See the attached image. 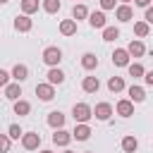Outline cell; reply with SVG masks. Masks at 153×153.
I'll return each mask as SVG.
<instances>
[{
	"mask_svg": "<svg viewBox=\"0 0 153 153\" xmlns=\"http://www.w3.org/2000/svg\"><path fill=\"white\" fill-rule=\"evenodd\" d=\"M129 2H131V0H122V5H129Z\"/></svg>",
	"mask_w": 153,
	"mask_h": 153,
	"instance_id": "74e56055",
	"label": "cell"
},
{
	"mask_svg": "<svg viewBox=\"0 0 153 153\" xmlns=\"http://www.w3.org/2000/svg\"><path fill=\"white\" fill-rule=\"evenodd\" d=\"M115 110H117V115H122V117H131V115H134V103H131L129 98H122V100H117Z\"/></svg>",
	"mask_w": 153,
	"mask_h": 153,
	"instance_id": "8992f818",
	"label": "cell"
},
{
	"mask_svg": "<svg viewBox=\"0 0 153 153\" xmlns=\"http://www.w3.org/2000/svg\"><path fill=\"white\" fill-rule=\"evenodd\" d=\"M48 124H50L53 129H60V127H65V115H62L60 110H53V112L48 115Z\"/></svg>",
	"mask_w": 153,
	"mask_h": 153,
	"instance_id": "2e32d148",
	"label": "cell"
},
{
	"mask_svg": "<svg viewBox=\"0 0 153 153\" xmlns=\"http://www.w3.org/2000/svg\"><path fill=\"white\" fill-rule=\"evenodd\" d=\"M110 115H112V105H110V103H98V105L93 108V117L100 120V122L110 120Z\"/></svg>",
	"mask_w": 153,
	"mask_h": 153,
	"instance_id": "5b68a950",
	"label": "cell"
},
{
	"mask_svg": "<svg viewBox=\"0 0 153 153\" xmlns=\"http://www.w3.org/2000/svg\"><path fill=\"white\" fill-rule=\"evenodd\" d=\"M91 136V127L86 124V122H76V127H74V131H72V139H76V141H86Z\"/></svg>",
	"mask_w": 153,
	"mask_h": 153,
	"instance_id": "52a82bcc",
	"label": "cell"
},
{
	"mask_svg": "<svg viewBox=\"0 0 153 153\" xmlns=\"http://www.w3.org/2000/svg\"><path fill=\"white\" fill-rule=\"evenodd\" d=\"M72 115H74V122H88L93 117V108L86 105V103H76L72 108Z\"/></svg>",
	"mask_w": 153,
	"mask_h": 153,
	"instance_id": "6da1fadb",
	"label": "cell"
},
{
	"mask_svg": "<svg viewBox=\"0 0 153 153\" xmlns=\"http://www.w3.org/2000/svg\"><path fill=\"white\" fill-rule=\"evenodd\" d=\"M31 26H33V22L29 19V14H17V19H14V29L17 31L26 33V31H31Z\"/></svg>",
	"mask_w": 153,
	"mask_h": 153,
	"instance_id": "ba28073f",
	"label": "cell"
},
{
	"mask_svg": "<svg viewBox=\"0 0 153 153\" xmlns=\"http://www.w3.org/2000/svg\"><path fill=\"white\" fill-rule=\"evenodd\" d=\"M127 53H129V57H141V55L146 53V45H143L141 41H131V43L127 45Z\"/></svg>",
	"mask_w": 153,
	"mask_h": 153,
	"instance_id": "9a60e30c",
	"label": "cell"
},
{
	"mask_svg": "<svg viewBox=\"0 0 153 153\" xmlns=\"http://www.w3.org/2000/svg\"><path fill=\"white\" fill-rule=\"evenodd\" d=\"M12 79H14L17 84L26 81V79H29V67H26V65H14V67H12Z\"/></svg>",
	"mask_w": 153,
	"mask_h": 153,
	"instance_id": "30bf717a",
	"label": "cell"
},
{
	"mask_svg": "<svg viewBox=\"0 0 153 153\" xmlns=\"http://www.w3.org/2000/svg\"><path fill=\"white\" fill-rule=\"evenodd\" d=\"M122 148H124L127 153H134V151L139 148V141H136L134 136H124V139H122Z\"/></svg>",
	"mask_w": 153,
	"mask_h": 153,
	"instance_id": "484cf974",
	"label": "cell"
},
{
	"mask_svg": "<svg viewBox=\"0 0 153 153\" xmlns=\"http://www.w3.org/2000/svg\"><path fill=\"white\" fill-rule=\"evenodd\" d=\"M146 24H153V7H146Z\"/></svg>",
	"mask_w": 153,
	"mask_h": 153,
	"instance_id": "e575fe53",
	"label": "cell"
},
{
	"mask_svg": "<svg viewBox=\"0 0 153 153\" xmlns=\"http://www.w3.org/2000/svg\"><path fill=\"white\" fill-rule=\"evenodd\" d=\"M41 5H43V10H45L48 14H55V12H60V7H62L60 0H43Z\"/></svg>",
	"mask_w": 153,
	"mask_h": 153,
	"instance_id": "4316f807",
	"label": "cell"
},
{
	"mask_svg": "<svg viewBox=\"0 0 153 153\" xmlns=\"http://www.w3.org/2000/svg\"><path fill=\"white\" fill-rule=\"evenodd\" d=\"M65 153H74V151H65Z\"/></svg>",
	"mask_w": 153,
	"mask_h": 153,
	"instance_id": "60d3db41",
	"label": "cell"
},
{
	"mask_svg": "<svg viewBox=\"0 0 153 153\" xmlns=\"http://www.w3.org/2000/svg\"><path fill=\"white\" fill-rule=\"evenodd\" d=\"M108 88H110L112 93L124 91V79H122V76H110V79H108Z\"/></svg>",
	"mask_w": 153,
	"mask_h": 153,
	"instance_id": "603a6c76",
	"label": "cell"
},
{
	"mask_svg": "<svg viewBox=\"0 0 153 153\" xmlns=\"http://www.w3.org/2000/svg\"><path fill=\"white\" fill-rule=\"evenodd\" d=\"M22 146H24L26 151H36V148L41 146V134H36V131L22 134Z\"/></svg>",
	"mask_w": 153,
	"mask_h": 153,
	"instance_id": "3957f363",
	"label": "cell"
},
{
	"mask_svg": "<svg viewBox=\"0 0 153 153\" xmlns=\"http://www.w3.org/2000/svg\"><path fill=\"white\" fill-rule=\"evenodd\" d=\"M60 33L62 36H74L76 33V22L74 19H62L60 22Z\"/></svg>",
	"mask_w": 153,
	"mask_h": 153,
	"instance_id": "5bb4252c",
	"label": "cell"
},
{
	"mask_svg": "<svg viewBox=\"0 0 153 153\" xmlns=\"http://www.w3.org/2000/svg\"><path fill=\"white\" fill-rule=\"evenodd\" d=\"M112 62H115V67H127V65H129V53H127V48H117V50L112 53Z\"/></svg>",
	"mask_w": 153,
	"mask_h": 153,
	"instance_id": "9c48e42d",
	"label": "cell"
},
{
	"mask_svg": "<svg viewBox=\"0 0 153 153\" xmlns=\"http://www.w3.org/2000/svg\"><path fill=\"white\" fill-rule=\"evenodd\" d=\"M148 31H151V29H148V24H146V22H136V24H134V33H136L139 38L148 36Z\"/></svg>",
	"mask_w": 153,
	"mask_h": 153,
	"instance_id": "f546056e",
	"label": "cell"
},
{
	"mask_svg": "<svg viewBox=\"0 0 153 153\" xmlns=\"http://www.w3.org/2000/svg\"><path fill=\"white\" fill-rule=\"evenodd\" d=\"M41 153H53V151H41Z\"/></svg>",
	"mask_w": 153,
	"mask_h": 153,
	"instance_id": "f35d334b",
	"label": "cell"
},
{
	"mask_svg": "<svg viewBox=\"0 0 153 153\" xmlns=\"http://www.w3.org/2000/svg\"><path fill=\"white\" fill-rule=\"evenodd\" d=\"M22 12H24V14L38 12V0H22Z\"/></svg>",
	"mask_w": 153,
	"mask_h": 153,
	"instance_id": "83f0119b",
	"label": "cell"
},
{
	"mask_svg": "<svg viewBox=\"0 0 153 153\" xmlns=\"http://www.w3.org/2000/svg\"><path fill=\"white\" fill-rule=\"evenodd\" d=\"M115 17H117L120 22H131L134 12H131V7H129V5H120V7L115 10Z\"/></svg>",
	"mask_w": 153,
	"mask_h": 153,
	"instance_id": "e0dca14e",
	"label": "cell"
},
{
	"mask_svg": "<svg viewBox=\"0 0 153 153\" xmlns=\"http://www.w3.org/2000/svg\"><path fill=\"white\" fill-rule=\"evenodd\" d=\"M31 112V103L29 100H14V115H19V117H24V115H29Z\"/></svg>",
	"mask_w": 153,
	"mask_h": 153,
	"instance_id": "7402d4cb",
	"label": "cell"
},
{
	"mask_svg": "<svg viewBox=\"0 0 153 153\" xmlns=\"http://www.w3.org/2000/svg\"><path fill=\"white\" fill-rule=\"evenodd\" d=\"M127 93H129V100H131V103H141V100L146 98V91H143L141 86H134V84L129 86V91H127Z\"/></svg>",
	"mask_w": 153,
	"mask_h": 153,
	"instance_id": "d6986e66",
	"label": "cell"
},
{
	"mask_svg": "<svg viewBox=\"0 0 153 153\" xmlns=\"http://www.w3.org/2000/svg\"><path fill=\"white\" fill-rule=\"evenodd\" d=\"M19 96H22V86H19V84H7V86H5V98L19 100Z\"/></svg>",
	"mask_w": 153,
	"mask_h": 153,
	"instance_id": "44dd1931",
	"label": "cell"
},
{
	"mask_svg": "<svg viewBox=\"0 0 153 153\" xmlns=\"http://www.w3.org/2000/svg\"><path fill=\"white\" fill-rule=\"evenodd\" d=\"M134 5H136V7H148L151 0H134Z\"/></svg>",
	"mask_w": 153,
	"mask_h": 153,
	"instance_id": "8d00e7d4",
	"label": "cell"
},
{
	"mask_svg": "<svg viewBox=\"0 0 153 153\" xmlns=\"http://www.w3.org/2000/svg\"><path fill=\"white\" fill-rule=\"evenodd\" d=\"M81 67H84V69H96V67H98V57H96L93 53H84V55H81Z\"/></svg>",
	"mask_w": 153,
	"mask_h": 153,
	"instance_id": "ffe728a7",
	"label": "cell"
},
{
	"mask_svg": "<svg viewBox=\"0 0 153 153\" xmlns=\"http://www.w3.org/2000/svg\"><path fill=\"white\" fill-rule=\"evenodd\" d=\"M86 153H91V151H86Z\"/></svg>",
	"mask_w": 153,
	"mask_h": 153,
	"instance_id": "b9f144b4",
	"label": "cell"
},
{
	"mask_svg": "<svg viewBox=\"0 0 153 153\" xmlns=\"http://www.w3.org/2000/svg\"><path fill=\"white\" fill-rule=\"evenodd\" d=\"M143 79H146L148 86H153V69H151V72H143Z\"/></svg>",
	"mask_w": 153,
	"mask_h": 153,
	"instance_id": "d590c367",
	"label": "cell"
},
{
	"mask_svg": "<svg viewBox=\"0 0 153 153\" xmlns=\"http://www.w3.org/2000/svg\"><path fill=\"white\" fill-rule=\"evenodd\" d=\"M60 60H62V50H60L57 45H50V48H45V50H43V62H45V65L57 67V65H60Z\"/></svg>",
	"mask_w": 153,
	"mask_h": 153,
	"instance_id": "7a4b0ae2",
	"label": "cell"
},
{
	"mask_svg": "<svg viewBox=\"0 0 153 153\" xmlns=\"http://www.w3.org/2000/svg\"><path fill=\"white\" fill-rule=\"evenodd\" d=\"M5 2H7V0H0V5H5Z\"/></svg>",
	"mask_w": 153,
	"mask_h": 153,
	"instance_id": "ab89813d",
	"label": "cell"
},
{
	"mask_svg": "<svg viewBox=\"0 0 153 153\" xmlns=\"http://www.w3.org/2000/svg\"><path fill=\"white\" fill-rule=\"evenodd\" d=\"M45 76H48V84H53V86L65 81V72H62V69H57V67H50V72H48Z\"/></svg>",
	"mask_w": 153,
	"mask_h": 153,
	"instance_id": "ac0fdd59",
	"label": "cell"
},
{
	"mask_svg": "<svg viewBox=\"0 0 153 153\" xmlns=\"http://www.w3.org/2000/svg\"><path fill=\"white\" fill-rule=\"evenodd\" d=\"M127 69H129V76H134V79H136V76H143V72H146L139 62H129V65H127Z\"/></svg>",
	"mask_w": 153,
	"mask_h": 153,
	"instance_id": "f1b7e54d",
	"label": "cell"
},
{
	"mask_svg": "<svg viewBox=\"0 0 153 153\" xmlns=\"http://www.w3.org/2000/svg\"><path fill=\"white\" fill-rule=\"evenodd\" d=\"M88 24L93 26V29H105V12L100 10V12H91L88 14Z\"/></svg>",
	"mask_w": 153,
	"mask_h": 153,
	"instance_id": "7c38bea8",
	"label": "cell"
},
{
	"mask_svg": "<svg viewBox=\"0 0 153 153\" xmlns=\"http://www.w3.org/2000/svg\"><path fill=\"white\" fill-rule=\"evenodd\" d=\"M86 17H88L86 5H74V10H72V19H74V22H79V19H86Z\"/></svg>",
	"mask_w": 153,
	"mask_h": 153,
	"instance_id": "cb8c5ba5",
	"label": "cell"
},
{
	"mask_svg": "<svg viewBox=\"0 0 153 153\" xmlns=\"http://www.w3.org/2000/svg\"><path fill=\"white\" fill-rule=\"evenodd\" d=\"M69 141H72V134H69V131H65L62 127L55 129V134H53V143H55V146H67Z\"/></svg>",
	"mask_w": 153,
	"mask_h": 153,
	"instance_id": "8fae6325",
	"label": "cell"
},
{
	"mask_svg": "<svg viewBox=\"0 0 153 153\" xmlns=\"http://www.w3.org/2000/svg\"><path fill=\"white\" fill-rule=\"evenodd\" d=\"M100 7L103 10H115V0H100Z\"/></svg>",
	"mask_w": 153,
	"mask_h": 153,
	"instance_id": "836d02e7",
	"label": "cell"
},
{
	"mask_svg": "<svg viewBox=\"0 0 153 153\" xmlns=\"http://www.w3.org/2000/svg\"><path fill=\"white\" fill-rule=\"evenodd\" d=\"M7 84H10V74L5 69H0V86H7Z\"/></svg>",
	"mask_w": 153,
	"mask_h": 153,
	"instance_id": "d6a6232c",
	"label": "cell"
},
{
	"mask_svg": "<svg viewBox=\"0 0 153 153\" xmlns=\"http://www.w3.org/2000/svg\"><path fill=\"white\" fill-rule=\"evenodd\" d=\"M81 88H84L86 93H96V91L100 88V81H98V76H84V81H81Z\"/></svg>",
	"mask_w": 153,
	"mask_h": 153,
	"instance_id": "4fadbf2b",
	"label": "cell"
},
{
	"mask_svg": "<svg viewBox=\"0 0 153 153\" xmlns=\"http://www.w3.org/2000/svg\"><path fill=\"white\" fill-rule=\"evenodd\" d=\"M36 96L41 98V100H53L55 98V86L53 84H36Z\"/></svg>",
	"mask_w": 153,
	"mask_h": 153,
	"instance_id": "277c9868",
	"label": "cell"
},
{
	"mask_svg": "<svg viewBox=\"0 0 153 153\" xmlns=\"http://www.w3.org/2000/svg\"><path fill=\"white\" fill-rule=\"evenodd\" d=\"M22 129H19V124H10V129H7V136L10 139H22Z\"/></svg>",
	"mask_w": 153,
	"mask_h": 153,
	"instance_id": "4dcf8cb0",
	"label": "cell"
},
{
	"mask_svg": "<svg viewBox=\"0 0 153 153\" xmlns=\"http://www.w3.org/2000/svg\"><path fill=\"white\" fill-rule=\"evenodd\" d=\"M10 143H12V139L7 134H0V153H7L10 151Z\"/></svg>",
	"mask_w": 153,
	"mask_h": 153,
	"instance_id": "1f68e13d",
	"label": "cell"
},
{
	"mask_svg": "<svg viewBox=\"0 0 153 153\" xmlns=\"http://www.w3.org/2000/svg\"><path fill=\"white\" fill-rule=\"evenodd\" d=\"M120 38V29L117 26H105L103 29V41H117Z\"/></svg>",
	"mask_w": 153,
	"mask_h": 153,
	"instance_id": "d4e9b609",
	"label": "cell"
}]
</instances>
